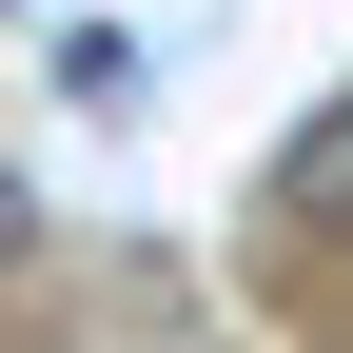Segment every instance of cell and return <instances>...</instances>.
<instances>
[{"mask_svg": "<svg viewBox=\"0 0 353 353\" xmlns=\"http://www.w3.org/2000/svg\"><path fill=\"white\" fill-rule=\"evenodd\" d=\"M275 196H294V216H353V99H314V138L275 157Z\"/></svg>", "mask_w": 353, "mask_h": 353, "instance_id": "obj_1", "label": "cell"}, {"mask_svg": "<svg viewBox=\"0 0 353 353\" xmlns=\"http://www.w3.org/2000/svg\"><path fill=\"white\" fill-rule=\"evenodd\" d=\"M0 255H20V176H0Z\"/></svg>", "mask_w": 353, "mask_h": 353, "instance_id": "obj_2", "label": "cell"}]
</instances>
